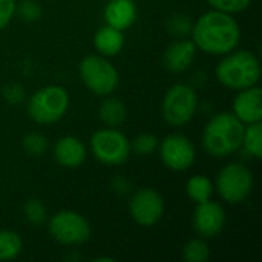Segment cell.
<instances>
[{
    "instance_id": "obj_6",
    "label": "cell",
    "mask_w": 262,
    "mask_h": 262,
    "mask_svg": "<svg viewBox=\"0 0 262 262\" xmlns=\"http://www.w3.org/2000/svg\"><path fill=\"white\" fill-rule=\"evenodd\" d=\"M198 109V94L196 91L184 83H177L170 86L161 103V114L166 123L180 127L192 121Z\"/></svg>"
},
{
    "instance_id": "obj_19",
    "label": "cell",
    "mask_w": 262,
    "mask_h": 262,
    "mask_svg": "<svg viewBox=\"0 0 262 262\" xmlns=\"http://www.w3.org/2000/svg\"><path fill=\"white\" fill-rule=\"evenodd\" d=\"M213 190H215V186L212 180L206 175H193L186 183V192L189 198L195 201L196 204L209 201L213 195Z\"/></svg>"
},
{
    "instance_id": "obj_26",
    "label": "cell",
    "mask_w": 262,
    "mask_h": 262,
    "mask_svg": "<svg viewBox=\"0 0 262 262\" xmlns=\"http://www.w3.org/2000/svg\"><path fill=\"white\" fill-rule=\"evenodd\" d=\"M192 21L187 15L184 14H177L172 15L167 21V31L169 34H172L173 37H186L187 34H190L192 31Z\"/></svg>"
},
{
    "instance_id": "obj_25",
    "label": "cell",
    "mask_w": 262,
    "mask_h": 262,
    "mask_svg": "<svg viewBox=\"0 0 262 262\" xmlns=\"http://www.w3.org/2000/svg\"><path fill=\"white\" fill-rule=\"evenodd\" d=\"M158 138L154 134H140L130 141V150L137 155L146 157L158 149Z\"/></svg>"
},
{
    "instance_id": "obj_1",
    "label": "cell",
    "mask_w": 262,
    "mask_h": 262,
    "mask_svg": "<svg viewBox=\"0 0 262 262\" xmlns=\"http://www.w3.org/2000/svg\"><path fill=\"white\" fill-rule=\"evenodd\" d=\"M192 41L196 49L210 55H226L238 48L241 28L232 14L216 9L204 12L192 25Z\"/></svg>"
},
{
    "instance_id": "obj_24",
    "label": "cell",
    "mask_w": 262,
    "mask_h": 262,
    "mask_svg": "<svg viewBox=\"0 0 262 262\" xmlns=\"http://www.w3.org/2000/svg\"><path fill=\"white\" fill-rule=\"evenodd\" d=\"M48 140L40 132H31L23 137V149L31 157H41L48 152Z\"/></svg>"
},
{
    "instance_id": "obj_30",
    "label": "cell",
    "mask_w": 262,
    "mask_h": 262,
    "mask_svg": "<svg viewBox=\"0 0 262 262\" xmlns=\"http://www.w3.org/2000/svg\"><path fill=\"white\" fill-rule=\"evenodd\" d=\"M15 0H0V31L8 26L15 14Z\"/></svg>"
},
{
    "instance_id": "obj_23",
    "label": "cell",
    "mask_w": 262,
    "mask_h": 262,
    "mask_svg": "<svg viewBox=\"0 0 262 262\" xmlns=\"http://www.w3.org/2000/svg\"><path fill=\"white\" fill-rule=\"evenodd\" d=\"M23 216L26 220V223L32 224V226H41L46 218H48V212L45 204L37 200V198H31L25 203L23 206Z\"/></svg>"
},
{
    "instance_id": "obj_22",
    "label": "cell",
    "mask_w": 262,
    "mask_h": 262,
    "mask_svg": "<svg viewBox=\"0 0 262 262\" xmlns=\"http://www.w3.org/2000/svg\"><path fill=\"white\" fill-rule=\"evenodd\" d=\"M209 258H210L209 246L200 238L190 239L183 247V259L186 262H206Z\"/></svg>"
},
{
    "instance_id": "obj_8",
    "label": "cell",
    "mask_w": 262,
    "mask_h": 262,
    "mask_svg": "<svg viewBox=\"0 0 262 262\" xmlns=\"http://www.w3.org/2000/svg\"><path fill=\"white\" fill-rule=\"evenodd\" d=\"M91 150L94 157L106 166H120L132 154L130 141L115 127L98 129L91 137Z\"/></svg>"
},
{
    "instance_id": "obj_18",
    "label": "cell",
    "mask_w": 262,
    "mask_h": 262,
    "mask_svg": "<svg viewBox=\"0 0 262 262\" xmlns=\"http://www.w3.org/2000/svg\"><path fill=\"white\" fill-rule=\"evenodd\" d=\"M98 117L107 127H118L124 123L127 117V109L120 98L107 95L106 100H103V103L100 104Z\"/></svg>"
},
{
    "instance_id": "obj_16",
    "label": "cell",
    "mask_w": 262,
    "mask_h": 262,
    "mask_svg": "<svg viewBox=\"0 0 262 262\" xmlns=\"http://www.w3.org/2000/svg\"><path fill=\"white\" fill-rule=\"evenodd\" d=\"M137 5L134 0H109L104 8V20L106 25L124 31L130 28L137 20Z\"/></svg>"
},
{
    "instance_id": "obj_3",
    "label": "cell",
    "mask_w": 262,
    "mask_h": 262,
    "mask_svg": "<svg viewBox=\"0 0 262 262\" xmlns=\"http://www.w3.org/2000/svg\"><path fill=\"white\" fill-rule=\"evenodd\" d=\"M216 78L223 86L233 91L255 86L261 78L259 58L250 51L233 49L218 63Z\"/></svg>"
},
{
    "instance_id": "obj_10",
    "label": "cell",
    "mask_w": 262,
    "mask_h": 262,
    "mask_svg": "<svg viewBox=\"0 0 262 262\" xmlns=\"http://www.w3.org/2000/svg\"><path fill=\"white\" fill-rule=\"evenodd\" d=\"M158 152L163 164L175 172H184L190 169L196 158L193 143L183 134H170L160 144Z\"/></svg>"
},
{
    "instance_id": "obj_20",
    "label": "cell",
    "mask_w": 262,
    "mask_h": 262,
    "mask_svg": "<svg viewBox=\"0 0 262 262\" xmlns=\"http://www.w3.org/2000/svg\"><path fill=\"white\" fill-rule=\"evenodd\" d=\"M241 147L244 150L259 160L262 157V121L258 123H250L244 127V135H243V143Z\"/></svg>"
},
{
    "instance_id": "obj_4",
    "label": "cell",
    "mask_w": 262,
    "mask_h": 262,
    "mask_svg": "<svg viewBox=\"0 0 262 262\" xmlns=\"http://www.w3.org/2000/svg\"><path fill=\"white\" fill-rule=\"evenodd\" d=\"M69 109V94L63 86L49 84L34 92L28 101V115L38 124L60 121Z\"/></svg>"
},
{
    "instance_id": "obj_27",
    "label": "cell",
    "mask_w": 262,
    "mask_h": 262,
    "mask_svg": "<svg viewBox=\"0 0 262 262\" xmlns=\"http://www.w3.org/2000/svg\"><path fill=\"white\" fill-rule=\"evenodd\" d=\"M15 12L26 23L37 21L41 17V8L35 0H21L18 5H15Z\"/></svg>"
},
{
    "instance_id": "obj_21",
    "label": "cell",
    "mask_w": 262,
    "mask_h": 262,
    "mask_svg": "<svg viewBox=\"0 0 262 262\" xmlns=\"http://www.w3.org/2000/svg\"><path fill=\"white\" fill-rule=\"evenodd\" d=\"M23 249L21 238L12 230H0V261L15 259Z\"/></svg>"
},
{
    "instance_id": "obj_5",
    "label": "cell",
    "mask_w": 262,
    "mask_h": 262,
    "mask_svg": "<svg viewBox=\"0 0 262 262\" xmlns=\"http://www.w3.org/2000/svg\"><path fill=\"white\" fill-rule=\"evenodd\" d=\"M78 74L84 86L98 97L112 95L120 83L118 71L103 55H86L78 64Z\"/></svg>"
},
{
    "instance_id": "obj_12",
    "label": "cell",
    "mask_w": 262,
    "mask_h": 262,
    "mask_svg": "<svg viewBox=\"0 0 262 262\" xmlns=\"http://www.w3.org/2000/svg\"><path fill=\"white\" fill-rule=\"evenodd\" d=\"M226 226V212L220 203L204 201L196 204L193 212V229L203 238L218 236Z\"/></svg>"
},
{
    "instance_id": "obj_2",
    "label": "cell",
    "mask_w": 262,
    "mask_h": 262,
    "mask_svg": "<svg viewBox=\"0 0 262 262\" xmlns=\"http://www.w3.org/2000/svg\"><path fill=\"white\" fill-rule=\"evenodd\" d=\"M244 123L232 112H220L210 118L203 132V146L206 152L216 158L235 154L243 143Z\"/></svg>"
},
{
    "instance_id": "obj_31",
    "label": "cell",
    "mask_w": 262,
    "mask_h": 262,
    "mask_svg": "<svg viewBox=\"0 0 262 262\" xmlns=\"http://www.w3.org/2000/svg\"><path fill=\"white\" fill-rule=\"evenodd\" d=\"M100 261L114 262V259H112V258H104V256H101V258H95V262H100Z\"/></svg>"
},
{
    "instance_id": "obj_28",
    "label": "cell",
    "mask_w": 262,
    "mask_h": 262,
    "mask_svg": "<svg viewBox=\"0 0 262 262\" xmlns=\"http://www.w3.org/2000/svg\"><path fill=\"white\" fill-rule=\"evenodd\" d=\"M207 3L221 12L227 14H236L244 9H247L252 3V0H207Z\"/></svg>"
},
{
    "instance_id": "obj_11",
    "label": "cell",
    "mask_w": 262,
    "mask_h": 262,
    "mask_svg": "<svg viewBox=\"0 0 262 262\" xmlns=\"http://www.w3.org/2000/svg\"><path fill=\"white\" fill-rule=\"evenodd\" d=\"M129 212L138 226L152 227L158 224L164 215L163 196L150 187L138 189L129 201Z\"/></svg>"
},
{
    "instance_id": "obj_13",
    "label": "cell",
    "mask_w": 262,
    "mask_h": 262,
    "mask_svg": "<svg viewBox=\"0 0 262 262\" xmlns=\"http://www.w3.org/2000/svg\"><path fill=\"white\" fill-rule=\"evenodd\" d=\"M241 123L250 124L262 121V89L255 84L241 89L233 100V112Z\"/></svg>"
},
{
    "instance_id": "obj_15",
    "label": "cell",
    "mask_w": 262,
    "mask_h": 262,
    "mask_svg": "<svg viewBox=\"0 0 262 262\" xmlns=\"http://www.w3.org/2000/svg\"><path fill=\"white\" fill-rule=\"evenodd\" d=\"M54 158L61 167L75 169L84 163L86 147L77 137L64 135L58 138L54 146Z\"/></svg>"
},
{
    "instance_id": "obj_29",
    "label": "cell",
    "mask_w": 262,
    "mask_h": 262,
    "mask_svg": "<svg viewBox=\"0 0 262 262\" xmlns=\"http://www.w3.org/2000/svg\"><path fill=\"white\" fill-rule=\"evenodd\" d=\"M3 98L9 103V104H20L26 100V92L23 89L21 84L18 83H9L3 88L2 91Z\"/></svg>"
},
{
    "instance_id": "obj_14",
    "label": "cell",
    "mask_w": 262,
    "mask_h": 262,
    "mask_svg": "<svg viewBox=\"0 0 262 262\" xmlns=\"http://www.w3.org/2000/svg\"><path fill=\"white\" fill-rule=\"evenodd\" d=\"M195 55H196L195 43L187 38H180L167 46L163 55V61L167 71L173 74H180L192 66Z\"/></svg>"
},
{
    "instance_id": "obj_7",
    "label": "cell",
    "mask_w": 262,
    "mask_h": 262,
    "mask_svg": "<svg viewBox=\"0 0 262 262\" xmlns=\"http://www.w3.org/2000/svg\"><path fill=\"white\" fill-rule=\"evenodd\" d=\"M255 186V178L252 170L238 163H230L224 166L215 183V189L218 190L223 201L227 204H239L246 201Z\"/></svg>"
},
{
    "instance_id": "obj_9",
    "label": "cell",
    "mask_w": 262,
    "mask_h": 262,
    "mask_svg": "<svg viewBox=\"0 0 262 262\" xmlns=\"http://www.w3.org/2000/svg\"><path fill=\"white\" fill-rule=\"evenodd\" d=\"M49 235L63 246H80L89 241L91 226L88 220L74 210H60L48 223Z\"/></svg>"
},
{
    "instance_id": "obj_17",
    "label": "cell",
    "mask_w": 262,
    "mask_h": 262,
    "mask_svg": "<svg viewBox=\"0 0 262 262\" xmlns=\"http://www.w3.org/2000/svg\"><path fill=\"white\" fill-rule=\"evenodd\" d=\"M94 46H95L97 52L103 57L118 55L124 46L123 31L115 29L109 25L101 26L94 35Z\"/></svg>"
}]
</instances>
